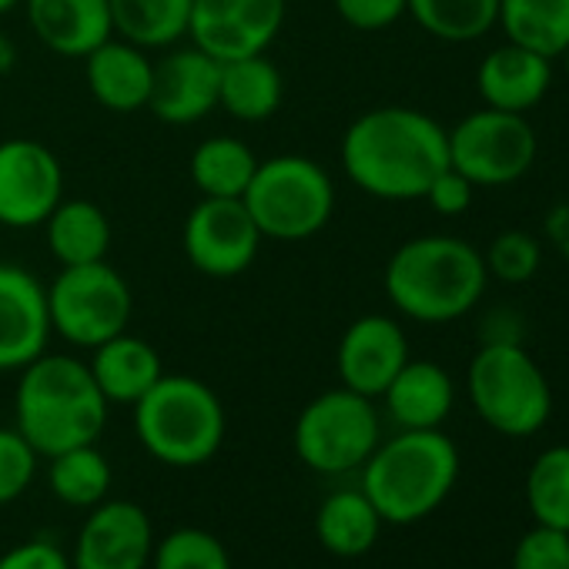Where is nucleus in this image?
<instances>
[{
	"label": "nucleus",
	"mask_w": 569,
	"mask_h": 569,
	"mask_svg": "<svg viewBox=\"0 0 569 569\" xmlns=\"http://www.w3.org/2000/svg\"><path fill=\"white\" fill-rule=\"evenodd\" d=\"M24 4V0H0V18H4V14H11L14 8H21Z\"/></svg>",
	"instance_id": "42"
},
{
	"label": "nucleus",
	"mask_w": 569,
	"mask_h": 569,
	"mask_svg": "<svg viewBox=\"0 0 569 569\" xmlns=\"http://www.w3.org/2000/svg\"><path fill=\"white\" fill-rule=\"evenodd\" d=\"M114 38L144 51H168L188 38L194 0H108Z\"/></svg>",
	"instance_id": "26"
},
{
	"label": "nucleus",
	"mask_w": 569,
	"mask_h": 569,
	"mask_svg": "<svg viewBox=\"0 0 569 569\" xmlns=\"http://www.w3.org/2000/svg\"><path fill=\"white\" fill-rule=\"evenodd\" d=\"M382 402L399 429H442L456 406V382L439 362L409 359L382 392Z\"/></svg>",
	"instance_id": "21"
},
{
	"label": "nucleus",
	"mask_w": 569,
	"mask_h": 569,
	"mask_svg": "<svg viewBox=\"0 0 569 569\" xmlns=\"http://www.w3.org/2000/svg\"><path fill=\"white\" fill-rule=\"evenodd\" d=\"M552 88V61L512 41L492 48L476 68V91L486 108L529 114Z\"/></svg>",
	"instance_id": "18"
},
{
	"label": "nucleus",
	"mask_w": 569,
	"mask_h": 569,
	"mask_svg": "<svg viewBox=\"0 0 569 569\" xmlns=\"http://www.w3.org/2000/svg\"><path fill=\"white\" fill-rule=\"evenodd\" d=\"M48 251L61 268L108 261L111 251V218L101 204L88 198H64L41 224Z\"/></svg>",
	"instance_id": "23"
},
{
	"label": "nucleus",
	"mask_w": 569,
	"mask_h": 569,
	"mask_svg": "<svg viewBox=\"0 0 569 569\" xmlns=\"http://www.w3.org/2000/svg\"><path fill=\"white\" fill-rule=\"evenodd\" d=\"M512 569H569V532L536 522L519 536Z\"/></svg>",
	"instance_id": "35"
},
{
	"label": "nucleus",
	"mask_w": 569,
	"mask_h": 569,
	"mask_svg": "<svg viewBox=\"0 0 569 569\" xmlns=\"http://www.w3.org/2000/svg\"><path fill=\"white\" fill-rule=\"evenodd\" d=\"M64 201L61 158L34 138L0 141V224L28 231L41 228Z\"/></svg>",
	"instance_id": "12"
},
{
	"label": "nucleus",
	"mask_w": 569,
	"mask_h": 569,
	"mask_svg": "<svg viewBox=\"0 0 569 569\" xmlns=\"http://www.w3.org/2000/svg\"><path fill=\"white\" fill-rule=\"evenodd\" d=\"M546 231H549L552 244L569 258V201H562V204H556V208L549 211V218H546Z\"/></svg>",
	"instance_id": "40"
},
{
	"label": "nucleus",
	"mask_w": 569,
	"mask_h": 569,
	"mask_svg": "<svg viewBox=\"0 0 569 569\" xmlns=\"http://www.w3.org/2000/svg\"><path fill=\"white\" fill-rule=\"evenodd\" d=\"M51 329L74 349H98L101 342L128 332L134 316V296L128 278L108 264H71L61 268L48 284Z\"/></svg>",
	"instance_id": "9"
},
{
	"label": "nucleus",
	"mask_w": 569,
	"mask_h": 569,
	"mask_svg": "<svg viewBox=\"0 0 569 569\" xmlns=\"http://www.w3.org/2000/svg\"><path fill=\"white\" fill-rule=\"evenodd\" d=\"M111 462L98 449V442L58 452L48 466L51 492L71 509H94L98 502H104L111 496Z\"/></svg>",
	"instance_id": "30"
},
{
	"label": "nucleus",
	"mask_w": 569,
	"mask_h": 569,
	"mask_svg": "<svg viewBox=\"0 0 569 569\" xmlns=\"http://www.w3.org/2000/svg\"><path fill=\"white\" fill-rule=\"evenodd\" d=\"M489 271L482 251L459 234H419L402 241L382 271L392 309L419 326L466 319L486 296Z\"/></svg>",
	"instance_id": "2"
},
{
	"label": "nucleus",
	"mask_w": 569,
	"mask_h": 569,
	"mask_svg": "<svg viewBox=\"0 0 569 569\" xmlns=\"http://www.w3.org/2000/svg\"><path fill=\"white\" fill-rule=\"evenodd\" d=\"M296 456L319 476H346L366 466L382 442L376 399L346 386L319 392L296 419Z\"/></svg>",
	"instance_id": "8"
},
{
	"label": "nucleus",
	"mask_w": 569,
	"mask_h": 569,
	"mask_svg": "<svg viewBox=\"0 0 569 569\" xmlns=\"http://www.w3.org/2000/svg\"><path fill=\"white\" fill-rule=\"evenodd\" d=\"M526 506L539 526L569 532V446L542 449L526 472Z\"/></svg>",
	"instance_id": "31"
},
{
	"label": "nucleus",
	"mask_w": 569,
	"mask_h": 569,
	"mask_svg": "<svg viewBox=\"0 0 569 569\" xmlns=\"http://www.w3.org/2000/svg\"><path fill=\"white\" fill-rule=\"evenodd\" d=\"M289 0H194L188 41L218 64L264 54L284 28Z\"/></svg>",
	"instance_id": "13"
},
{
	"label": "nucleus",
	"mask_w": 569,
	"mask_h": 569,
	"mask_svg": "<svg viewBox=\"0 0 569 569\" xmlns=\"http://www.w3.org/2000/svg\"><path fill=\"white\" fill-rule=\"evenodd\" d=\"M459 466V449L442 429H399L366 459L359 489L382 522L412 526L452 496Z\"/></svg>",
	"instance_id": "4"
},
{
	"label": "nucleus",
	"mask_w": 569,
	"mask_h": 569,
	"mask_svg": "<svg viewBox=\"0 0 569 569\" xmlns=\"http://www.w3.org/2000/svg\"><path fill=\"white\" fill-rule=\"evenodd\" d=\"M539 138L526 114L479 108L449 128V164L476 188H506L536 164Z\"/></svg>",
	"instance_id": "10"
},
{
	"label": "nucleus",
	"mask_w": 569,
	"mask_h": 569,
	"mask_svg": "<svg viewBox=\"0 0 569 569\" xmlns=\"http://www.w3.org/2000/svg\"><path fill=\"white\" fill-rule=\"evenodd\" d=\"M406 14L442 44H472L496 31L499 0H406Z\"/></svg>",
	"instance_id": "29"
},
{
	"label": "nucleus",
	"mask_w": 569,
	"mask_h": 569,
	"mask_svg": "<svg viewBox=\"0 0 569 569\" xmlns=\"http://www.w3.org/2000/svg\"><path fill=\"white\" fill-rule=\"evenodd\" d=\"M21 8L34 38L58 58L81 61L114 34L108 0H24Z\"/></svg>",
	"instance_id": "20"
},
{
	"label": "nucleus",
	"mask_w": 569,
	"mask_h": 569,
	"mask_svg": "<svg viewBox=\"0 0 569 569\" xmlns=\"http://www.w3.org/2000/svg\"><path fill=\"white\" fill-rule=\"evenodd\" d=\"M409 359V336L399 319L369 312L349 322V329L342 332L336 349V372L346 389L382 399V392Z\"/></svg>",
	"instance_id": "16"
},
{
	"label": "nucleus",
	"mask_w": 569,
	"mask_h": 569,
	"mask_svg": "<svg viewBox=\"0 0 569 569\" xmlns=\"http://www.w3.org/2000/svg\"><path fill=\"white\" fill-rule=\"evenodd\" d=\"M466 392L476 416L506 439H529L552 416V386L516 342H482L469 362Z\"/></svg>",
	"instance_id": "6"
},
{
	"label": "nucleus",
	"mask_w": 569,
	"mask_h": 569,
	"mask_svg": "<svg viewBox=\"0 0 569 569\" xmlns=\"http://www.w3.org/2000/svg\"><path fill=\"white\" fill-rule=\"evenodd\" d=\"M148 569H231V556L214 532L178 526L154 542Z\"/></svg>",
	"instance_id": "32"
},
{
	"label": "nucleus",
	"mask_w": 569,
	"mask_h": 569,
	"mask_svg": "<svg viewBox=\"0 0 569 569\" xmlns=\"http://www.w3.org/2000/svg\"><path fill=\"white\" fill-rule=\"evenodd\" d=\"M151 516L131 499H104L88 509L74 539V569H148L154 552Z\"/></svg>",
	"instance_id": "14"
},
{
	"label": "nucleus",
	"mask_w": 569,
	"mask_h": 569,
	"mask_svg": "<svg viewBox=\"0 0 569 569\" xmlns=\"http://www.w3.org/2000/svg\"><path fill=\"white\" fill-rule=\"evenodd\" d=\"M336 14L352 28V31H389L406 18V0H332Z\"/></svg>",
	"instance_id": "36"
},
{
	"label": "nucleus",
	"mask_w": 569,
	"mask_h": 569,
	"mask_svg": "<svg viewBox=\"0 0 569 569\" xmlns=\"http://www.w3.org/2000/svg\"><path fill=\"white\" fill-rule=\"evenodd\" d=\"M496 28L506 41L556 61L569 48V0H499Z\"/></svg>",
	"instance_id": "27"
},
{
	"label": "nucleus",
	"mask_w": 569,
	"mask_h": 569,
	"mask_svg": "<svg viewBox=\"0 0 569 569\" xmlns=\"http://www.w3.org/2000/svg\"><path fill=\"white\" fill-rule=\"evenodd\" d=\"M261 231L241 198H201L181 228V248L204 278L244 274L261 248Z\"/></svg>",
	"instance_id": "11"
},
{
	"label": "nucleus",
	"mask_w": 569,
	"mask_h": 569,
	"mask_svg": "<svg viewBox=\"0 0 569 569\" xmlns=\"http://www.w3.org/2000/svg\"><path fill=\"white\" fill-rule=\"evenodd\" d=\"M482 261H486L489 278L502 284H526L542 268V241L532 231L509 228L489 241V248L482 251Z\"/></svg>",
	"instance_id": "33"
},
{
	"label": "nucleus",
	"mask_w": 569,
	"mask_h": 569,
	"mask_svg": "<svg viewBox=\"0 0 569 569\" xmlns=\"http://www.w3.org/2000/svg\"><path fill=\"white\" fill-rule=\"evenodd\" d=\"M0 569H74L71 556L51 539H28L0 556Z\"/></svg>",
	"instance_id": "38"
},
{
	"label": "nucleus",
	"mask_w": 569,
	"mask_h": 569,
	"mask_svg": "<svg viewBox=\"0 0 569 569\" xmlns=\"http://www.w3.org/2000/svg\"><path fill=\"white\" fill-rule=\"evenodd\" d=\"M88 369L108 406H134L164 376V362L158 349L131 332H121L101 342L98 349H91Z\"/></svg>",
	"instance_id": "22"
},
{
	"label": "nucleus",
	"mask_w": 569,
	"mask_h": 569,
	"mask_svg": "<svg viewBox=\"0 0 569 569\" xmlns=\"http://www.w3.org/2000/svg\"><path fill=\"white\" fill-rule=\"evenodd\" d=\"M81 61H84L88 91L104 111L134 114L148 108L151 84H154V61L148 58L144 48L111 34Z\"/></svg>",
	"instance_id": "19"
},
{
	"label": "nucleus",
	"mask_w": 569,
	"mask_h": 569,
	"mask_svg": "<svg viewBox=\"0 0 569 569\" xmlns=\"http://www.w3.org/2000/svg\"><path fill=\"white\" fill-rule=\"evenodd\" d=\"M284 101V78L268 54H251L221 64L218 108L244 124H261L278 114Z\"/></svg>",
	"instance_id": "24"
},
{
	"label": "nucleus",
	"mask_w": 569,
	"mask_h": 569,
	"mask_svg": "<svg viewBox=\"0 0 569 569\" xmlns=\"http://www.w3.org/2000/svg\"><path fill=\"white\" fill-rule=\"evenodd\" d=\"M131 409L138 442L161 466H204L218 456L224 442V406L218 392L194 376L164 372Z\"/></svg>",
	"instance_id": "5"
},
{
	"label": "nucleus",
	"mask_w": 569,
	"mask_h": 569,
	"mask_svg": "<svg viewBox=\"0 0 569 569\" xmlns=\"http://www.w3.org/2000/svg\"><path fill=\"white\" fill-rule=\"evenodd\" d=\"M218 84H221V64L214 58H208L194 44L188 48L174 44L154 64L148 111L171 128L198 124L211 111H218Z\"/></svg>",
	"instance_id": "17"
},
{
	"label": "nucleus",
	"mask_w": 569,
	"mask_h": 569,
	"mask_svg": "<svg viewBox=\"0 0 569 569\" xmlns=\"http://www.w3.org/2000/svg\"><path fill=\"white\" fill-rule=\"evenodd\" d=\"M339 161L369 198L422 201L432 178L449 168V131L419 108H369L346 128Z\"/></svg>",
	"instance_id": "1"
},
{
	"label": "nucleus",
	"mask_w": 569,
	"mask_h": 569,
	"mask_svg": "<svg viewBox=\"0 0 569 569\" xmlns=\"http://www.w3.org/2000/svg\"><path fill=\"white\" fill-rule=\"evenodd\" d=\"M472 198H476V184L449 164L432 178L422 201H429V208L442 218H459L472 208Z\"/></svg>",
	"instance_id": "37"
},
{
	"label": "nucleus",
	"mask_w": 569,
	"mask_h": 569,
	"mask_svg": "<svg viewBox=\"0 0 569 569\" xmlns=\"http://www.w3.org/2000/svg\"><path fill=\"white\" fill-rule=\"evenodd\" d=\"M241 201L261 238L306 241L332 221L336 181L316 158L274 154L258 161Z\"/></svg>",
	"instance_id": "7"
},
{
	"label": "nucleus",
	"mask_w": 569,
	"mask_h": 569,
	"mask_svg": "<svg viewBox=\"0 0 569 569\" xmlns=\"http://www.w3.org/2000/svg\"><path fill=\"white\" fill-rule=\"evenodd\" d=\"M562 71H566V81H569V48L562 51Z\"/></svg>",
	"instance_id": "43"
},
{
	"label": "nucleus",
	"mask_w": 569,
	"mask_h": 569,
	"mask_svg": "<svg viewBox=\"0 0 569 569\" xmlns=\"http://www.w3.org/2000/svg\"><path fill=\"white\" fill-rule=\"evenodd\" d=\"M382 516L362 489H336L316 512V536L339 559H362L382 536Z\"/></svg>",
	"instance_id": "25"
},
{
	"label": "nucleus",
	"mask_w": 569,
	"mask_h": 569,
	"mask_svg": "<svg viewBox=\"0 0 569 569\" xmlns=\"http://www.w3.org/2000/svg\"><path fill=\"white\" fill-rule=\"evenodd\" d=\"M38 459L41 456L14 426L11 429L0 426V506L18 502L31 489L38 476Z\"/></svg>",
	"instance_id": "34"
},
{
	"label": "nucleus",
	"mask_w": 569,
	"mask_h": 569,
	"mask_svg": "<svg viewBox=\"0 0 569 569\" xmlns=\"http://www.w3.org/2000/svg\"><path fill=\"white\" fill-rule=\"evenodd\" d=\"M258 168L254 151L231 134L204 138L188 161V174L201 198H241Z\"/></svg>",
	"instance_id": "28"
},
{
	"label": "nucleus",
	"mask_w": 569,
	"mask_h": 569,
	"mask_svg": "<svg viewBox=\"0 0 569 569\" xmlns=\"http://www.w3.org/2000/svg\"><path fill=\"white\" fill-rule=\"evenodd\" d=\"M54 329L48 284L24 264L0 261V372H21L48 352Z\"/></svg>",
	"instance_id": "15"
},
{
	"label": "nucleus",
	"mask_w": 569,
	"mask_h": 569,
	"mask_svg": "<svg viewBox=\"0 0 569 569\" xmlns=\"http://www.w3.org/2000/svg\"><path fill=\"white\" fill-rule=\"evenodd\" d=\"M522 326H526V319L516 309L499 306L482 319V342H516V346H522Z\"/></svg>",
	"instance_id": "39"
},
{
	"label": "nucleus",
	"mask_w": 569,
	"mask_h": 569,
	"mask_svg": "<svg viewBox=\"0 0 569 569\" xmlns=\"http://www.w3.org/2000/svg\"><path fill=\"white\" fill-rule=\"evenodd\" d=\"M14 429L44 459L91 446L108 426V399L101 396L84 359L44 352L18 372Z\"/></svg>",
	"instance_id": "3"
},
{
	"label": "nucleus",
	"mask_w": 569,
	"mask_h": 569,
	"mask_svg": "<svg viewBox=\"0 0 569 569\" xmlns=\"http://www.w3.org/2000/svg\"><path fill=\"white\" fill-rule=\"evenodd\" d=\"M14 64H18V48L8 34H0V74L14 71Z\"/></svg>",
	"instance_id": "41"
}]
</instances>
